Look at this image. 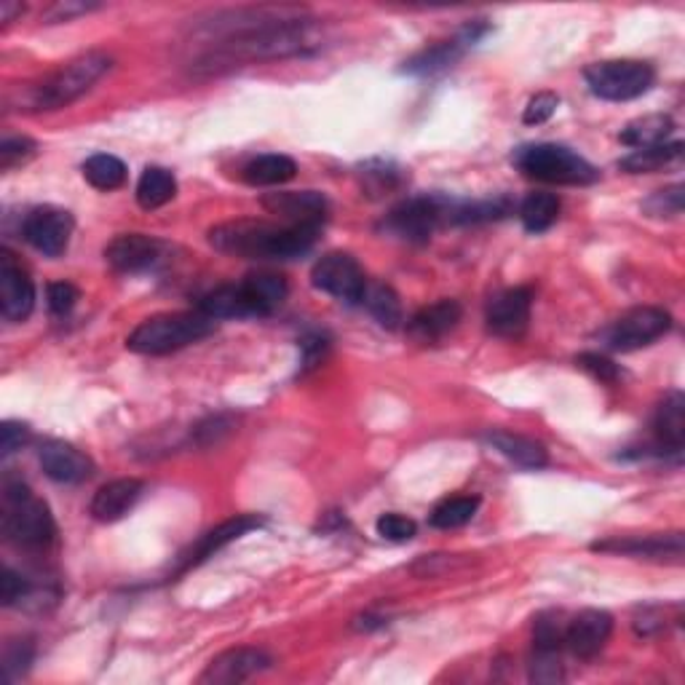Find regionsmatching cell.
Instances as JSON below:
<instances>
[{
  "mask_svg": "<svg viewBox=\"0 0 685 685\" xmlns=\"http://www.w3.org/2000/svg\"><path fill=\"white\" fill-rule=\"evenodd\" d=\"M260 525H263V517H257V514H238V517H231V520H225V523H220L217 527H212L210 533H204V536H201L199 542L180 557L178 574H185V570L196 568V565L204 563V559H210L215 552L223 549V546L234 544L236 538L247 536L249 531H257Z\"/></svg>",
  "mask_w": 685,
  "mask_h": 685,
  "instance_id": "19",
  "label": "cell"
},
{
  "mask_svg": "<svg viewBox=\"0 0 685 685\" xmlns=\"http://www.w3.org/2000/svg\"><path fill=\"white\" fill-rule=\"evenodd\" d=\"M46 300L52 313L65 317V313H71L75 303H78V289H75L71 281H52L46 289Z\"/></svg>",
  "mask_w": 685,
  "mask_h": 685,
  "instance_id": "45",
  "label": "cell"
},
{
  "mask_svg": "<svg viewBox=\"0 0 685 685\" xmlns=\"http://www.w3.org/2000/svg\"><path fill=\"white\" fill-rule=\"evenodd\" d=\"M559 217V199L555 193H531L523 204H520V220H523L525 231L531 234H544Z\"/></svg>",
  "mask_w": 685,
  "mask_h": 685,
  "instance_id": "32",
  "label": "cell"
},
{
  "mask_svg": "<svg viewBox=\"0 0 685 685\" xmlns=\"http://www.w3.org/2000/svg\"><path fill=\"white\" fill-rule=\"evenodd\" d=\"M300 351H303V370H313L330 354V341L324 335H308L300 343Z\"/></svg>",
  "mask_w": 685,
  "mask_h": 685,
  "instance_id": "49",
  "label": "cell"
},
{
  "mask_svg": "<svg viewBox=\"0 0 685 685\" xmlns=\"http://www.w3.org/2000/svg\"><path fill=\"white\" fill-rule=\"evenodd\" d=\"M30 439V429L19 420H6L3 429H0V452L3 458L14 456L17 450H22V445Z\"/></svg>",
  "mask_w": 685,
  "mask_h": 685,
  "instance_id": "48",
  "label": "cell"
},
{
  "mask_svg": "<svg viewBox=\"0 0 685 685\" xmlns=\"http://www.w3.org/2000/svg\"><path fill=\"white\" fill-rule=\"evenodd\" d=\"M97 9V6L89 3H56L52 11H49V19H56V22H67L73 14H86V11Z\"/></svg>",
  "mask_w": 685,
  "mask_h": 685,
  "instance_id": "51",
  "label": "cell"
},
{
  "mask_svg": "<svg viewBox=\"0 0 685 685\" xmlns=\"http://www.w3.org/2000/svg\"><path fill=\"white\" fill-rule=\"evenodd\" d=\"M643 210L649 212L651 217L683 215V185H672L664 188V191H656L649 201H645Z\"/></svg>",
  "mask_w": 685,
  "mask_h": 685,
  "instance_id": "40",
  "label": "cell"
},
{
  "mask_svg": "<svg viewBox=\"0 0 685 685\" xmlns=\"http://www.w3.org/2000/svg\"><path fill=\"white\" fill-rule=\"evenodd\" d=\"M672 327V317L662 308L640 306L627 311L624 317L608 330L606 341L613 351H638L667 335Z\"/></svg>",
  "mask_w": 685,
  "mask_h": 685,
  "instance_id": "10",
  "label": "cell"
},
{
  "mask_svg": "<svg viewBox=\"0 0 685 685\" xmlns=\"http://www.w3.org/2000/svg\"><path fill=\"white\" fill-rule=\"evenodd\" d=\"M531 681L533 683H559L563 681V664H559V653H536L533 651Z\"/></svg>",
  "mask_w": 685,
  "mask_h": 685,
  "instance_id": "43",
  "label": "cell"
},
{
  "mask_svg": "<svg viewBox=\"0 0 685 685\" xmlns=\"http://www.w3.org/2000/svg\"><path fill=\"white\" fill-rule=\"evenodd\" d=\"M217 322L201 311L185 313H159L137 327L127 338V349L142 356H163L188 345L204 341L215 332Z\"/></svg>",
  "mask_w": 685,
  "mask_h": 685,
  "instance_id": "4",
  "label": "cell"
},
{
  "mask_svg": "<svg viewBox=\"0 0 685 685\" xmlns=\"http://www.w3.org/2000/svg\"><path fill=\"white\" fill-rule=\"evenodd\" d=\"M405 172L399 167H394L392 161H373L362 172V188L370 196H383V193L399 191L405 185Z\"/></svg>",
  "mask_w": 685,
  "mask_h": 685,
  "instance_id": "37",
  "label": "cell"
},
{
  "mask_svg": "<svg viewBox=\"0 0 685 685\" xmlns=\"http://www.w3.org/2000/svg\"><path fill=\"white\" fill-rule=\"evenodd\" d=\"M73 215L60 210V206H35L28 217H24L22 234L30 247L38 249L46 257H60L67 249L73 236Z\"/></svg>",
  "mask_w": 685,
  "mask_h": 685,
  "instance_id": "11",
  "label": "cell"
},
{
  "mask_svg": "<svg viewBox=\"0 0 685 685\" xmlns=\"http://www.w3.org/2000/svg\"><path fill=\"white\" fill-rule=\"evenodd\" d=\"M653 431H656L659 452H672L681 458L685 445V397L681 392H670L656 407L653 415Z\"/></svg>",
  "mask_w": 685,
  "mask_h": 685,
  "instance_id": "24",
  "label": "cell"
},
{
  "mask_svg": "<svg viewBox=\"0 0 685 685\" xmlns=\"http://www.w3.org/2000/svg\"><path fill=\"white\" fill-rule=\"evenodd\" d=\"M22 11H24L22 3H14V0H3V3H0V22L9 24L11 19H14L17 14H22Z\"/></svg>",
  "mask_w": 685,
  "mask_h": 685,
  "instance_id": "52",
  "label": "cell"
},
{
  "mask_svg": "<svg viewBox=\"0 0 685 685\" xmlns=\"http://www.w3.org/2000/svg\"><path fill=\"white\" fill-rule=\"evenodd\" d=\"M477 509H480V495H452L434 506L429 523L439 531H456L474 520Z\"/></svg>",
  "mask_w": 685,
  "mask_h": 685,
  "instance_id": "31",
  "label": "cell"
},
{
  "mask_svg": "<svg viewBox=\"0 0 685 685\" xmlns=\"http://www.w3.org/2000/svg\"><path fill=\"white\" fill-rule=\"evenodd\" d=\"M584 78L595 97L608 99V103H630L651 92L656 71L651 62L643 60H606L589 65Z\"/></svg>",
  "mask_w": 685,
  "mask_h": 685,
  "instance_id": "7",
  "label": "cell"
},
{
  "mask_svg": "<svg viewBox=\"0 0 685 685\" xmlns=\"http://www.w3.org/2000/svg\"><path fill=\"white\" fill-rule=\"evenodd\" d=\"M452 201L445 196H415L394 206L386 217L388 234L405 238V242H429L439 225L450 223Z\"/></svg>",
  "mask_w": 685,
  "mask_h": 685,
  "instance_id": "8",
  "label": "cell"
},
{
  "mask_svg": "<svg viewBox=\"0 0 685 685\" xmlns=\"http://www.w3.org/2000/svg\"><path fill=\"white\" fill-rule=\"evenodd\" d=\"M595 552L606 555H627L656 563H683V533H651V536L606 538L592 544Z\"/></svg>",
  "mask_w": 685,
  "mask_h": 685,
  "instance_id": "14",
  "label": "cell"
},
{
  "mask_svg": "<svg viewBox=\"0 0 685 685\" xmlns=\"http://www.w3.org/2000/svg\"><path fill=\"white\" fill-rule=\"evenodd\" d=\"M311 22L313 19H306V22L223 38V41L210 43V49L196 60V67L199 71H220V67H234L242 62L285 60V56L303 54L308 46H313Z\"/></svg>",
  "mask_w": 685,
  "mask_h": 685,
  "instance_id": "2",
  "label": "cell"
},
{
  "mask_svg": "<svg viewBox=\"0 0 685 685\" xmlns=\"http://www.w3.org/2000/svg\"><path fill=\"white\" fill-rule=\"evenodd\" d=\"M514 163L525 178L549 185H592L600 178V172L584 156L555 142L523 145L514 153Z\"/></svg>",
  "mask_w": 685,
  "mask_h": 685,
  "instance_id": "6",
  "label": "cell"
},
{
  "mask_svg": "<svg viewBox=\"0 0 685 685\" xmlns=\"http://www.w3.org/2000/svg\"><path fill=\"white\" fill-rule=\"evenodd\" d=\"M576 364L584 370V373H589L592 378H597L600 383H616L619 381V367L611 360H606V356L600 354H581L576 356Z\"/></svg>",
  "mask_w": 685,
  "mask_h": 685,
  "instance_id": "47",
  "label": "cell"
},
{
  "mask_svg": "<svg viewBox=\"0 0 685 685\" xmlns=\"http://www.w3.org/2000/svg\"><path fill=\"white\" fill-rule=\"evenodd\" d=\"M613 632V616L606 611H581L565 627V649L574 653L576 659H592L606 649Z\"/></svg>",
  "mask_w": 685,
  "mask_h": 685,
  "instance_id": "18",
  "label": "cell"
},
{
  "mask_svg": "<svg viewBox=\"0 0 685 685\" xmlns=\"http://www.w3.org/2000/svg\"><path fill=\"white\" fill-rule=\"evenodd\" d=\"M311 281L317 289H322V292L349 306L362 303L364 292H367V279H364L362 266L345 253L324 255L313 266Z\"/></svg>",
  "mask_w": 685,
  "mask_h": 685,
  "instance_id": "9",
  "label": "cell"
},
{
  "mask_svg": "<svg viewBox=\"0 0 685 685\" xmlns=\"http://www.w3.org/2000/svg\"><path fill=\"white\" fill-rule=\"evenodd\" d=\"M161 257V244L145 234H121L105 247V260L118 274H140L153 268Z\"/></svg>",
  "mask_w": 685,
  "mask_h": 685,
  "instance_id": "20",
  "label": "cell"
},
{
  "mask_svg": "<svg viewBox=\"0 0 685 685\" xmlns=\"http://www.w3.org/2000/svg\"><path fill=\"white\" fill-rule=\"evenodd\" d=\"M364 306L367 311L378 319L381 327L386 330H397L402 324V303H399V295L394 292L388 285H367V292H364Z\"/></svg>",
  "mask_w": 685,
  "mask_h": 685,
  "instance_id": "35",
  "label": "cell"
},
{
  "mask_svg": "<svg viewBox=\"0 0 685 685\" xmlns=\"http://www.w3.org/2000/svg\"><path fill=\"white\" fill-rule=\"evenodd\" d=\"M33 659H35V645L30 643V640H11V643H6L3 651L6 677H9V681L22 677L24 672L30 670V664H33Z\"/></svg>",
  "mask_w": 685,
  "mask_h": 685,
  "instance_id": "38",
  "label": "cell"
},
{
  "mask_svg": "<svg viewBox=\"0 0 685 685\" xmlns=\"http://www.w3.org/2000/svg\"><path fill=\"white\" fill-rule=\"evenodd\" d=\"M41 469L60 485H81L94 474L92 458L67 442H46L41 448Z\"/></svg>",
  "mask_w": 685,
  "mask_h": 685,
  "instance_id": "21",
  "label": "cell"
},
{
  "mask_svg": "<svg viewBox=\"0 0 685 685\" xmlns=\"http://www.w3.org/2000/svg\"><path fill=\"white\" fill-rule=\"evenodd\" d=\"M35 308L33 279L24 268L3 249L0 253V313L9 322H24Z\"/></svg>",
  "mask_w": 685,
  "mask_h": 685,
  "instance_id": "16",
  "label": "cell"
},
{
  "mask_svg": "<svg viewBox=\"0 0 685 685\" xmlns=\"http://www.w3.org/2000/svg\"><path fill=\"white\" fill-rule=\"evenodd\" d=\"M557 105H559V97L555 92L536 94V97L527 103V108L523 113V121L527 124V127H542V124H546L552 116H555Z\"/></svg>",
  "mask_w": 685,
  "mask_h": 685,
  "instance_id": "42",
  "label": "cell"
},
{
  "mask_svg": "<svg viewBox=\"0 0 685 685\" xmlns=\"http://www.w3.org/2000/svg\"><path fill=\"white\" fill-rule=\"evenodd\" d=\"M145 490L142 480L135 477H124V480H113L94 493L89 514L97 523H118L135 509Z\"/></svg>",
  "mask_w": 685,
  "mask_h": 685,
  "instance_id": "22",
  "label": "cell"
},
{
  "mask_svg": "<svg viewBox=\"0 0 685 685\" xmlns=\"http://www.w3.org/2000/svg\"><path fill=\"white\" fill-rule=\"evenodd\" d=\"M675 131V121L664 113H653V116L634 118V121L627 124L621 129V142L630 145L634 150L643 148H656V145H664L670 140V135Z\"/></svg>",
  "mask_w": 685,
  "mask_h": 685,
  "instance_id": "29",
  "label": "cell"
},
{
  "mask_svg": "<svg viewBox=\"0 0 685 685\" xmlns=\"http://www.w3.org/2000/svg\"><path fill=\"white\" fill-rule=\"evenodd\" d=\"M271 215H279L285 225H308V228H322L330 217V201L317 191H287L268 193L263 199Z\"/></svg>",
  "mask_w": 685,
  "mask_h": 685,
  "instance_id": "15",
  "label": "cell"
},
{
  "mask_svg": "<svg viewBox=\"0 0 685 685\" xmlns=\"http://www.w3.org/2000/svg\"><path fill=\"white\" fill-rule=\"evenodd\" d=\"M375 531H378V536L386 538V542L405 544V542H410V538H415L418 525H415L410 517H405V514L388 512V514H381L378 523H375Z\"/></svg>",
  "mask_w": 685,
  "mask_h": 685,
  "instance_id": "39",
  "label": "cell"
},
{
  "mask_svg": "<svg viewBox=\"0 0 685 685\" xmlns=\"http://www.w3.org/2000/svg\"><path fill=\"white\" fill-rule=\"evenodd\" d=\"M319 228L308 225H271L260 220H234L210 231L217 253L247 260H292L317 244Z\"/></svg>",
  "mask_w": 685,
  "mask_h": 685,
  "instance_id": "1",
  "label": "cell"
},
{
  "mask_svg": "<svg viewBox=\"0 0 685 685\" xmlns=\"http://www.w3.org/2000/svg\"><path fill=\"white\" fill-rule=\"evenodd\" d=\"M3 533L9 542L24 549H46L56 536L52 509L35 499L24 482H6Z\"/></svg>",
  "mask_w": 685,
  "mask_h": 685,
  "instance_id": "5",
  "label": "cell"
},
{
  "mask_svg": "<svg viewBox=\"0 0 685 685\" xmlns=\"http://www.w3.org/2000/svg\"><path fill=\"white\" fill-rule=\"evenodd\" d=\"M30 597H33V584H30L22 574H17V570L6 568L3 578H0V602H3L6 608H14L22 606V602L30 600Z\"/></svg>",
  "mask_w": 685,
  "mask_h": 685,
  "instance_id": "41",
  "label": "cell"
},
{
  "mask_svg": "<svg viewBox=\"0 0 685 685\" xmlns=\"http://www.w3.org/2000/svg\"><path fill=\"white\" fill-rule=\"evenodd\" d=\"M681 156H683V142H664L656 145V148L634 150L632 156H627V159L621 161V169L630 174H651L670 167V163L681 159Z\"/></svg>",
  "mask_w": 685,
  "mask_h": 685,
  "instance_id": "33",
  "label": "cell"
},
{
  "mask_svg": "<svg viewBox=\"0 0 685 685\" xmlns=\"http://www.w3.org/2000/svg\"><path fill=\"white\" fill-rule=\"evenodd\" d=\"M242 289L244 295H247L249 306H253L255 317H268V313L279 311L289 295L285 276L271 271L249 274L247 279L242 281Z\"/></svg>",
  "mask_w": 685,
  "mask_h": 685,
  "instance_id": "26",
  "label": "cell"
},
{
  "mask_svg": "<svg viewBox=\"0 0 685 685\" xmlns=\"http://www.w3.org/2000/svg\"><path fill=\"white\" fill-rule=\"evenodd\" d=\"M463 308L458 300H439V303L420 308L407 322V335L418 343H437L461 322Z\"/></svg>",
  "mask_w": 685,
  "mask_h": 685,
  "instance_id": "23",
  "label": "cell"
},
{
  "mask_svg": "<svg viewBox=\"0 0 685 685\" xmlns=\"http://www.w3.org/2000/svg\"><path fill=\"white\" fill-rule=\"evenodd\" d=\"M178 196V180L169 169L163 167H148L142 172L140 182H137V204L142 210H161L163 204H169Z\"/></svg>",
  "mask_w": 685,
  "mask_h": 685,
  "instance_id": "30",
  "label": "cell"
},
{
  "mask_svg": "<svg viewBox=\"0 0 685 685\" xmlns=\"http://www.w3.org/2000/svg\"><path fill=\"white\" fill-rule=\"evenodd\" d=\"M199 311L206 313L210 319H215V322H220V319L255 317L253 306H249V300H247V295H244L242 285H225V287L212 289L210 295H204V298H201Z\"/></svg>",
  "mask_w": 685,
  "mask_h": 685,
  "instance_id": "28",
  "label": "cell"
},
{
  "mask_svg": "<svg viewBox=\"0 0 685 685\" xmlns=\"http://www.w3.org/2000/svg\"><path fill=\"white\" fill-rule=\"evenodd\" d=\"M274 664V659L260 649H231L223 651L220 656L212 659L206 664L204 675L199 677V683L204 685H231V683H244L249 677L260 675Z\"/></svg>",
  "mask_w": 685,
  "mask_h": 685,
  "instance_id": "17",
  "label": "cell"
},
{
  "mask_svg": "<svg viewBox=\"0 0 685 685\" xmlns=\"http://www.w3.org/2000/svg\"><path fill=\"white\" fill-rule=\"evenodd\" d=\"M488 33H490V24L471 22L467 24V28L458 30V35L450 38V41H442V43H437V46L424 49V52L415 54L413 60H407L405 67H402V73L437 75V73L448 71V67L456 65V62L461 60V56L467 54L474 43H480Z\"/></svg>",
  "mask_w": 685,
  "mask_h": 685,
  "instance_id": "12",
  "label": "cell"
},
{
  "mask_svg": "<svg viewBox=\"0 0 685 685\" xmlns=\"http://www.w3.org/2000/svg\"><path fill=\"white\" fill-rule=\"evenodd\" d=\"M485 442L493 450H499L501 456L509 458L514 467L520 469H544L549 463V452L542 442L536 439L523 437V434H512V431H488Z\"/></svg>",
  "mask_w": 685,
  "mask_h": 685,
  "instance_id": "25",
  "label": "cell"
},
{
  "mask_svg": "<svg viewBox=\"0 0 685 685\" xmlns=\"http://www.w3.org/2000/svg\"><path fill=\"white\" fill-rule=\"evenodd\" d=\"M565 616L559 611H546L533 624V651L536 653H559L565 649Z\"/></svg>",
  "mask_w": 685,
  "mask_h": 685,
  "instance_id": "36",
  "label": "cell"
},
{
  "mask_svg": "<svg viewBox=\"0 0 685 685\" xmlns=\"http://www.w3.org/2000/svg\"><path fill=\"white\" fill-rule=\"evenodd\" d=\"M35 153V142L28 140V137H6L0 142V167L11 169L17 163L28 161L30 156Z\"/></svg>",
  "mask_w": 685,
  "mask_h": 685,
  "instance_id": "46",
  "label": "cell"
},
{
  "mask_svg": "<svg viewBox=\"0 0 685 685\" xmlns=\"http://www.w3.org/2000/svg\"><path fill=\"white\" fill-rule=\"evenodd\" d=\"M298 174V163H295L289 156L281 153H266L257 156L244 167L242 178L247 185L253 188H271V185H285Z\"/></svg>",
  "mask_w": 685,
  "mask_h": 685,
  "instance_id": "27",
  "label": "cell"
},
{
  "mask_svg": "<svg viewBox=\"0 0 685 685\" xmlns=\"http://www.w3.org/2000/svg\"><path fill=\"white\" fill-rule=\"evenodd\" d=\"M533 292L527 287H512L493 295L485 308L488 330L499 338H520L525 335L531 324Z\"/></svg>",
  "mask_w": 685,
  "mask_h": 685,
  "instance_id": "13",
  "label": "cell"
},
{
  "mask_svg": "<svg viewBox=\"0 0 685 685\" xmlns=\"http://www.w3.org/2000/svg\"><path fill=\"white\" fill-rule=\"evenodd\" d=\"M113 67V60L105 52H89L78 60L67 62L60 71L49 73L38 84H30L22 92V110L30 113H52L73 105L103 78Z\"/></svg>",
  "mask_w": 685,
  "mask_h": 685,
  "instance_id": "3",
  "label": "cell"
},
{
  "mask_svg": "<svg viewBox=\"0 0 685 685\" xmlns=\"http://www.w3.org/2000/svg\"><path fill=\"white\" fill-rule=\"evenodd\" d=\"M231 431H234L231 418H225V415H212V418H206L204 424H199L196 429H193V437H196L199 448H210V445H217L220 439Z\"/></svg>",
  "mask_w": 685,
  "mask_h": 685,
  "instance_id": "44",
  "label": "cell"
},
{
  "mask_svg": "<svg viewBox=\"0 0 685 685\" xmlns=\"http://www.w3.org/2000/svg\"><path fill=\"white\" fill-rule=\"evenodd\" d=\"M84 178L97 191H116V188H121L127 182V163L116 159V156L97 153L92 159H86Z\"/></svg>",
  "mask_w": 685,
  "mask_h": 685,
  "instance_id": "34",
  "label": "cell"
},
{
  "mask_svg": "<svg viewBox=\"0 0 685 685\" xmlns=\"http://www.w3.org/2000/svg\"><path fill=\"white\" fill-rule=\"evenodd\" d=\"M634 630H638V634H643V638L662 632L664 630L662 613H659L656 608H645V611L634 619Z\"/></svg>",
  "mask_w": 685,
  "mask_h": 685,
  "instance_id": "50",
  "label": "cell"
}]
</instances>
